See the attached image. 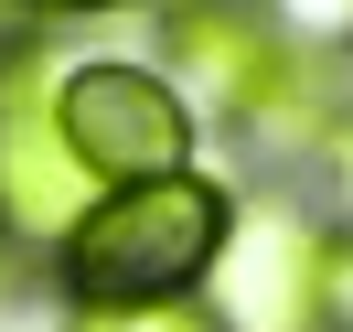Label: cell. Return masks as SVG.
<instances>
[{
  "label": "cell",
  "instance_id": "obj_1",
  "mask_svg": "<svg viewBox=\"0 0 353 332\" xmlns=\"http://www.w3.org/2000/svg\"><path fill=\"white\" fill-rule=\"evenodd\" d=\"M236 236V193L203 172L172 182H118L75 215V236L54 246V279L75 311H161L182 289H203V268Z\"/></svg>",
  "mask_w": 353,
  "mask_h": 332
},
{
  "label": "cell",
  "instance_id": "obj_2",
  "mask_svg": "<svg viewBox=\"0 0 353 332\" xmlns=\"http://www.w3.org/2000/svg\"><path fill=\"white\" fill-rule=\"evenodd\" d=\"M54 129H65V161L97 182V193L193 172V97H182L161 65H118V54L65 65L54 75Z\"/></svg>",
  "mask_w": 353,
  "mask_h": 332
},
{
  "label": "cell",
  "instance_id": "obj_3",
  "mask_svg": "<svg viewBox=\"0 0 353 332\" xmlns=\"http://www.w3.org/2000/svg\"><path fill=\"white\" fill-rule=\"evenodd\" d=\"M97 204V182L65 161V129H54V75L32 54L0 65V236H43L65 246L75 215Z\"/></svg>",
  "mask_w": 353,
  "mask_h": 332
},
{
  "label": "cell",
  "instance_id": "obj_4",
  "mask_svg": "<svg viewBox=\"0 0 353 332\" xmlns=\"http://www.w3.org/2000/svg\"><path fill=\"white\" fill-rule=\"evenodd\" d=\"M321 257H332V236H310L279 204H268V215H236L225 257L203 268L214 322L225 332H321Z\"/></svg>",
  "mask_w": 353,
  "mask_h": 332
},
{
  "label": "cell",
  "instance_id": "obj_5",
  "mask_svg": "<svg viewBox=\"0 0 353 332\" xmlns=\"http://www.w3.org/2000/svg\"><path fill=\"white\" fill-rule=\"evenodd\" d=\"M172 54L214 108H236L246 129H279L289 97H310V65L279 43V22H257V0H193L172 22Z\"/></svg>",
  "mask_w": 353,
  "mask_h": 332
},
{
  "label": "cell",
  "instance_id": "obj_6",
  "mask_svg": "<svg viewBox=\"0 0 353 332\" xmlns=\"http://www.w3.org/2000/svg\"><path fill=\"white\" fill-rule=\"evenodd\" d=\"M279 43H353V0H268Z\"/></svg>",
  "mask_w": 353,
  "mask_h": 332
},
{
  "label": "cell",
  "instance_id": "obj_7",
  "mask_svg": "<svg viewBox=\"0 0 353 332\" xmlns=\"http://www.w3.org/2000/svg\"><path fill=\"white\" fill-rule=\"evenodd\" d=\"M75 332H214L193 300H161V311H75Z\"/></svg>",
  "mask_w": 353,
  "mask_h": 332
},
{
  "label": "cell",
  "instance_id": "obj_8",
  "mask_svg": "<svg viewBox=\"0 0 353 332\" xmlns=\"http://www.w3.org/2000/svg\"><path fill=\"white\" fill-rule=\"evenodd\" d=\"M321 332H353V236H332L321 257Z\"/></svg>",
  "mask_w": 353,
  "mask_h": 332
},
{
  "label": "cell",
  "instance_id": "obj_9",
  "mask_svg": "<svg viewBox=\"0 0 353 332\" xmlns=\"http://www.w3.org/2000/svg\"><path fill=\"white\" fill-rule=\"evenodd\" d=\"M32 11H129V0H32Z\"/></svg>",
  "mask_w": 353,
  "mask_h": 332
},
{
  "label": "cell",
  "instance_id": "obj_10",
  "mask_svg": "<svg viewBox=\"0 0 353 332\" xmlns=\"http://www.w3.org/2000/svg\"><path fill=\"white\" fill-rule=\"evenodd\" d=\"M332 172H343V182H353V129H343V139H332Z\"/></svg>",
  "mask_w": 353,
  "mask_h": 332
},
{
  "label": "cell",
  "instance_id": "obj_11",
  "mask_svg": "<svg viewBox=\"0 0 353 332\" xmlns=\"http://www.w3.org/2000/svg\"><path fill=\"white\" fill-rule=\"evenodd\" d=\"M0 289H11V236H0Z\"/></svg>",
  "mask_w": 353,
  "mask_h": 332
}]
</instances>
